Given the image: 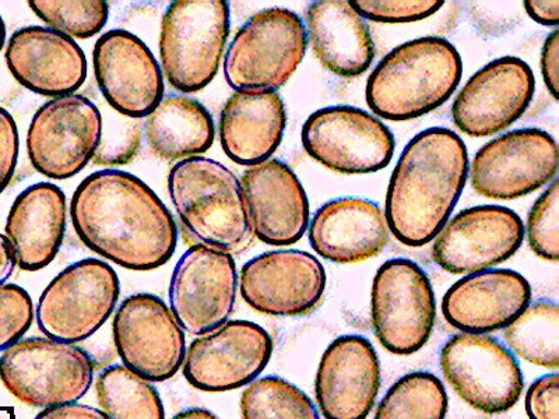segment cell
Returning <instances> with one entry per match:
<instances>
[{"mask_svg":"<svg viewBox=\"0 0 559 419\" xmlns=\"http://www.w3.org/2000/svg\"><path fill=\"white\" fill-rule=\"evenodd\" d=\"M70 218L80 241L128 271H156L177 249V223L166 204L142 179L119 169L83 179Z\"/></svg>","mask_w":559,"mask_h":419,"instance_id":"6da1fadb","label":"cell"},{"mask_svg":"<svg viewBox=\"0 0 559 419\" xmlns=\"http://www.w3.org/2000/svg\"><path fill=\"white\" fill-rule=\"evenodd\" d=\"M468 177L466 144L447 128H431L407 144L386 193L389 231L411 248L438 236L462 196Z\"/></svg>","mask_w":559,"mask_h":419,"instance_id":"7a4b0ae2","label":"cell"},{"mask_svg":"<svg viewBox=\"0 0 559 419\" xmlns=\"http://www.w3.org/2000/svg\"><path fill=\"white\" fill-rule=\"evenodd\" d=\"M463 63L447 39L424 37L389 52L371 73L367 103L388 121H412L445 104L461 83Z\"/></svg>","mask_w":559,"mask_h":419,"instance_id":"3957f363","label":"cell"},{"mask_svg":"<svg viewBox=\"0 0 559 419\" xmlns=\"http://www.w3.org/2000/svg\"><path fill=\"white\" fill-rule=\"evenodd\" d=\"M168 192L185 228L202 244L231 253L251 241L241 182L223 164L182 159L169 171Z\"/></svg>","mask_w":559,"mask_h":419,"instance_id":"277c9868","label":"cell"},{"mask_svg":"<svg viewBox=\"0 0 559 419\" xmlns=\"http://www.w3.org/2000/svg\"><path fill=\"white\" fill-rule=\"evenodd\" d=\"M229 35L226 0H177L162 23L159 58L167 82L179 93L206 88L219 69Z\"/></svg>","mask_w":559,"mask_h":419,"instance_id":"5b68a950","label":"cell"},{"mask_svg":"<svg viewBox=\"0 0 559 419\" xmlns=\"http://www.w3.org/2000/svg\"><path fill=\"white\" fill-rule=\"evenodd\" d=\"M308 45L301 17L272 8L254 14L224 57V76L236 92H276L296 73Z\"/></svg>","mask_w":559,"mask_h":419,"instance_id":"8992f818","label":"cell"},{"mask_svg":"<svg viewBox=\"0 0 559 419\" xmlns=\"http://www.w3.org/2000/svg\"><path fill=\"white\" fill-rule=\"evenodd\" d=\"M93 379L94 363L83 348L48 337L24 338L0 357V381L34 408L76 403L86 396Z\"/></svg>","mask_w":559,"mask_h":419,"instance_id":"52a82bcc","label":"cell"},{"mask_svg":"<svg viewBox=\"0 0 559 419\" xmlns=\"http://www.w3.org/2000/svg\"><path fill=\"white\" fill-rule=\"evenodd\" d=\"M119 296L121 283L109 264L97 259L70 264L39 298V331L59 343L86 342L111 316Z\"/></svg>","mask_w":559,"mask_h":419,"instance_id":"ba28073f","label":"cell"},{"mask_svg":"<svg viewBox=\"0 0 559 419\" xmlns=\"http://www.w3.org/2000/svg\"><path fill=\"white\" fill-rule=\"evenodd\" d=\"M371 312L379 343L394 356H413L431 337L436 294L427 273L408 259H392L378 268Z\"/></svg>","mask_w":559,"mask_h":419,"instance_id":"9c48e42d","label":"cell"},{"mask_svg":"<svg viewBox=\"0 0 559 419\" xmlns=\"http://www.w3.org/2000/svg\"><path fill=\"white\" fill-rule=\"evenodd\" d=\"M441 368L449 386L474 410L506 412L522 396L524 382L516 358L486 334L453 336L442 348Z\"/></svg>","mask_w":559,"mask_h":419,"instance_id":"30bf717a","label":"cell"},{"mask_svg":"<svg viewBox=\"0 0 559 419\" xmlns=\"http://www.w3.org/2000/svg\"><path fill=\"white\" fill-rule=\"evenodd\" d=\"M102 128L103 115L88 98L76 93L52 98L29 123V161L44 177L72 178L96 156Z\"/></svg>","mask_w":559,"mask_h":419,"instance_id":"8fae6325","label":"cell"},{"mask_svg":"<svg viewBox=\"0 0 559 419\" xmlns=\"http://www.w3.org/2000/svg\"><path fill=\"white\" fill-rule=\"evenodd\" d=\"M301 139L314 161L344 175L381 171L392 161L396 146L392 132L378 118L347 105L313 112L304 123Z\"/></svg>","mask_w":559,"mask_h":419,"instance_id":"7c38bea8","label":"cell"},{"mask_svg":"<svg viewBox=\"0 0 559 419\" xmlns=\"http://www.w3.org/2000/svg\"><path fill=\"white\" fill-rule=\"evenodd\" d=\"M237 288V264L231 253L193 244L174 268L169 309L182 331L202 336L228 322Z\"/></svg>","mask_w":559,"mask_h":419,"instance_id":"4fadbf2b","label":"cell"},{"mask_svg":"<svg viewBox=\"0 0 559 419\" xmlns=\"http://www.w3.org/2000/svg\"><path fill=\"white\" fill-rule=\"evenodd\" d=\"M112 333L123 367L148 382H166L183 366L182 327L166 302L152 294L124 299L115 313Z\"/></svg>","mask_w":559,"mask_h":419,"instance_id":"5bb4252c","label":"cell"},{"mask_svg":"<svg viewBox=\"0 0 559 419\" xmlns=\"http://www.w3.org/2000/svg\"><path fill=\"white\" fill-rule=\"evenodd\" d=\"M556 139L537 128L502 134L484 146L472 163L474 191L496 201L527 196L557 177Z\"/></svg>","mask_w":559,"mask_h":419,"instance_id":"9a60e30c","label":"cell"},{"mask_svg":"<svg viewBox=\"0 0 559 419\" xmlns=\"http://www.w3.org/2000/svg\"><path fill=\"white\" fill-rule=\"evenodd\" d=\"M273 340L259 324L231 321L189 346L183 359V376L198 391L219 393L251 384L266 369Z\"/></svg>","mask_w":559,"mask_h":419,"instance_id":"2e32d148","label":"cell"},{"mask_svg":"<svg viewBox=\"0 0 559 419\" xmlns=\"http://www.w3.org/2000/svg\"><path fill=\"white\" fill-rule=\"evenodd\" d=\"M324 289L322 263L296 249L259 254L245 263L239 274L243 301L269 316H302L321 303Z\"/></svg>","mask_w":559,"mask_h":419,"instance_id":"e0dca14e","label":"cell"},{"mask_svg":"<svg viewBox=\"0 0 559 419\" xmlns=\"http://www.w3.org/2000/svg\"><path fill=\"white\" fill-rule=\"evenodd\" d=\"M93 64L99 92L115 112L143 119L163 101V70L147 45L127 29L97 39Z\"/></svg>","mask_w":559,"mask_h":419,"instance_id":"ac0fdd59","label":"cell"},{"mask_svg":"<svg viewBox=\"0 0 559 419\" xmlns=\"http://www.w3.org/2000/svg\"><path fill=\"white\" fill-rule=\"evenodd\" d=\"M524 241V224L513 210L476 206L459 213L439 231L432 258L452 274L488 271L511 259Z\"/></svg>","mask_w":559,"mask_h":419,"instance_id":"d6986e66","label":"cell"},{"mask_svg":"<svg viewBox=\"0 0 559 419\" xmlns=\"http://www.w3.org/2000/svg\"><path fill=\"white\" fill-rule=\"evenodd\" d=\"M536 80L522 59L503 57L489 62L468 80L454 99L453 122L471 137L506 131L531 105Z\"/></svg>","mask_w":559,"mask_h":419,"instance_id":"ffe728a7","label":"cell"},{"mask_svg":"<svg viewBox=\"0 0 559 419\" xmlns=\"http://www.w3.org/2000/svg\"><path fill=\"white\" fill-rule=\"evenodd\" d=\"M242 193L254 237L272 247L299 241L309 226L306 189L293 169L267 159L242 175Z\"/></svg>","mask_w":559,"mask_h":419,"instance_id":"44dd1931","label":"cell"},{"mask_svg":"<svg viewBox=\"0 0 559 419\" xmlns=\"http://www.w3.org/2000/svg\"><path fill=\"white\" fill-rule=\"evenodd\" d=\"M381 362L361 336L336 338L323 352L314 392L324 419H367L381 388Z\"/></svg>","mask_w":559,"mask_h":419,"instance_id":"7402d4cb","label":"cell"},{"mask_svg":"<svg viewBox=\"0 0 559 419\" xmlns=\"http://www.w3.org/2000/svg\"><path fill=\"white\" fill-rule=\"evenodd\" d=\"M4 58L12 76L39 96H68L86 82V55L74 39L52 28L17 29L9 39Z\"/></svg>","mask_w":559,"mask_h":419,"instance_id":"603a6c76","label":"cell"},{"mask_svg":"<svg viewBox=\"0 0 559 419\" xmlns=\"http://www.w3.org/2000/svg\"><path fill=\"white\" fill-rule=\"evenodd\" d=\"M527 279L509 268L468 274L448 289L442 301L447 322L457 331L484 334L502 331L531 306Z\"/></svg>","mask_w":559,"mask_h":419,"instance_id":"cb8c5ba5","label":"cell"},{"mask_svg":"<svg viewBox=\"0 0 559 419\" xmlns=\"http://www.w3.org/2000/svg\"><path fill=\"white\" fill-rule=\"evenodd\" d=\"M389 227L381 207L361 197L329 202L314 214L309 242L319 256L338 264L368 261L383 251Z\"/></svg>","mask_w":559,"mask_h":419,"instance_id":"d4e9b609","label":"cell"},{"mask_svg":"<svg viewBox=\"0 0 559 419\" xmlns=\"http://www.w3.org/2000/svg\"><path fill=\"white\" fill-rule=\"evenodd\" d=\"M7 238L24 272H39L57 258L67 232V196L57 184L35 183L10 207Z\"/></svg>","mask_w":559,"mask_h":419,"instance_id":"484cf974","label":"cell"},{"mask_svg":"<svg viewBox=\"0 0 559 419\" xmlns=\"http://www.w3.org/2000/svg\"><path fill=\"white\" fill-rule=\"evenodd\" d=\"M286 124V107L276 92H237L219 117V143L231 161L258 166L280 147Z\"/></svg>","mask_w":559,"mask_h":419,"instance_id":"4316f807","label":"cell"},{"mask_svg":"<svg viewBox=\"0 0 559 419\" xmlns=\"http://www.w3.org/2000/svg\"><path fill=\"white\" fill-rule=\"evenodd\" d=\"M306 29L319 62L336 76H361L376 58L368 24L352 2L319 0L309 4Z\"/></svg>","mask_w":559,"mask_h":419,"instance_id":"83f0119b","label":"cell"},{"mask_svg":"<svg viewBox=\"0 0 559 419\" xmlns=\"http://www.w3.org/2000/svg\"><path fill=\"white\" fill-rule=\"evenodd\" d=\"M144 132L152 152L167 161L199 157L216 137L212 113L188 96L163 98L148 115Z\"/></svg>","mask_w":559,"mask_h":419,"instance_id":"f1b7e54d","label":"cell"},{"mask_svg":"<svg viewBox=\"0 0 559 419\" xmlns=\"http://www.w3.org/2000/svg\"><path fill=\"white\" fill-rule=\"evenodd\" d=\"M96 393L99 408L109 419H166L156 387L127 367L104 369Z\"/></svg>","mask_w":559,"mask_h":419,"instance_id":"f546056e","label":"cell"},{"mask_svg":"<svg viewBox=\"0 0 559 419\" xmlns=\"http://www.w3.org/2000/svg\"><path fill=\"white\" fill-rule=\"evenodd\" d=\"M506 342L512 352L533 366L559 367V307L557 302L538 301L527 306L506 327Z\"/></svg>","mask_w":559,"mask_h":419,"instance_id":"4dcf8cb0","label":"cell"},{"mask_svg":"<svg viewBox=\"0 0 559 419\" xmlns=\"http://www.w3.org/2000/svg\"><path fill=\"white\" fill-rule=\"evenodd\" d=\"M448 406L443 383L432 373L414 372L389 388L373 419H445Z\"/></svg>","mask_w":559,"mask_h":419,"instance_id":"1f68e13d","label":"cell"},{"mask_svg":"<svg viewBox=\"0 0 559 419\" xmlns=\"http://www.w3.org/2000/svg\"><path fill=\"white\" fill-rule=\"evenodd\" d=\"M242 419H321L311 398L286 379L253 381L241 397Z\"/></svg>","mask_w":559,"mask_h":419,"instance_id":"d6a6232c","label":"cell"},{"mask_svg":"<svg viewBox=\"0 0 559 419\" xmlns=\"http://www.w3.org/2000/svg\"><path fill=\"white\" fill-rule=\"evenodd\" d=\"M28 7L49 28L72 39L94 37L105 27L109 16V4L104 0H32Z\"/></svg>","mask_w":559,"mask_h":419,"instance_id":"836d02e7","label":"cell"},{"mask_svg":"<svg viewBox=\"0 0 559 419\" xmlns=\"http://www.w3.org/2000/svg\"><path fill=\"white\" fill-rule=\"evenodd\" d=\"M142 122L140 119L112 112L103 117L102 137L94 156L98 166H124L131 163L142 146Z\"/></svg>","mask_w":559,"mask_h":419,"instance_id":"e575fe53","label":"cell"},{"mask_svg":"<svg viewBox=\"0 0 559 419\" xmlns=\"http://www.w3.org/2000/svg\"><path fill=\"white\" fill-rule=\"evenodd\" d=\"M559 191L558 181L554 179L551 187L534 203L527 222V239L532 251L544 261L557 263L558 244Z\"/></svg>","mask_w":559,"mask_h":419,"instance_id":"d590c367","label":"cell"},{"mask_svg":"<svg viewBox=\"0 0 559 419\" xmlns=\"http://www.w3.org/2000/svg\"><path fill=\"white\" fill-rule=\"evenodd\" d=\"M33 321V299L26 289L0 284V352L22 340Z\"/></svg>","mask_w":559,"mask_h":419,"instance_id":"8d00e7d4","label":"cell"},{"mask_svg":"<svg viewBox=\"0 0 559 419\" xmlns=\"http://www.w3.org/2000/svg\"><path fill=\"white\" fill-rule=\"evenodd\" d=\"M445 2H426V0H411V2H373V0H354L352 7L362 19L377 23L399 24L413 23L433 16Z\"/></svg>","mask_w":559,"mask_h":419,"instance_id":"74e56055","label":"cell"},{"mask_svg":"<svg viewBox=\"0 0 559 419\" xmlns=\"http://www.w3.org/2000/svg\"><path fill=\"white\" fill-rule=\"evenodd\" d=\"M526 412L531 419H559L558 373L532 383L526 394Z\"/></svg>","mask_w":559,"mask_h":419,"instance_id":"f35d334b","label":"cell"},{"mask_svg":"<svg viewBox=\"0 0 559 419\" xmlns=\"http://www.w3.org/2000/svg\"><path fill=\"white\" fill-rule=\"evenodd\" d=\"M20 149L19 129L14 118L0 107V194L12 182Z\"/></svg>","mask_w":559,"mask_h":419,"instance_id":"ab89813d","label":"cell"},{"mask_svg":"<svg viewBox=\"0 0 559 419\" xmlns=\"http://www.w3.org/2000/svg\"><path fill=\"white\" fill-rule=\"evenodd\" d=\"M559 33L558 29L548 35L542 51V74L544 84L551 96L558 99L559 94Z\"/></svg>","mask_w":559,"mask_h":419,"instance_id":"60d3db41","label":"cell"},{"mask_svg":"<svg viewBox=\"0 0 559 419\" xmlns=\"http://www.w3.org/2000/svg\"><path fill=\"white\" fill-rule=\"evenodd\" d=\"M35 419H109L102 410L83 404H63V406L45 408Z\"/></svg>","mask_w":559,"mask_h":419,"instance_id":"b9f144b4","label":"cell"},{"mask_svg":"<svg viewBox=\"0 0 559 419\" xmlns=\"http://www.w3.org/2000/svg\"><path fill=\"white\" fill-rule=\"evenodd\" d=\"M528 16L543 26L558 27L559 2L558 0H528L523 3Z\"/></svg>","mask_w":559,"mask_h":419,"instance_id":"7bdbcfd3","label":"cell"},{"mask_svg":"<svg viewBox=\"0 0 559 419\" xmlns=\"http://www.w3.org/2000/svg\"><path fill=\"white\" fill-rule=\"evenodd\" d=\"M16 266L17 263L12 244H10L7 236L0 234V284L7 283L12 277Z\"/></svg>","mask_w":559,"mask_h":419,"instance_id":"ee69618b","label":"cell"},{"mask_svg":"<svg viewBox=\"0 0 559 419\" xmlns=\"http://www.w3.org/2000/svg\"><path fill=\"white\" fill-rule=\"evenodd\" d=\"M173 419H218V417L204 408H189V410L177 414Z\"/></svg>","mask_w":559,"mask_h":419,"instance_id":"f6af8a7d","label":"cell"},{"mask_svg":"<svg viewBox=\"0 0 559 419\" xmlns=\"http://www.w3.org/2000/svg\"><path fill=\"white\" fill-rule=\"evenodd\" d=\"M4 43H7V26H4L3 19L0 17V51H2Z\"/></svg>","mask_w":559,"mask_h":419,"instance_id":"bcb514c9","label":"cell"}]
</instances>
